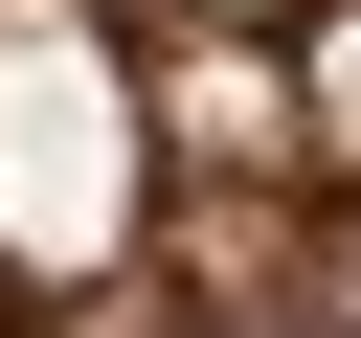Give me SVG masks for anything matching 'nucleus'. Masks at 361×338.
<instances>
[{"instance_id":"1","label":"nucleus","mask_w":361,"mask_h":338,"mask_svg":"<svg viewBox=\"0 0 361 338\" xmlns=\"http://www.w3.org/2000/svg\"><path fill=\"white\" fill-rule=\"evenodd\" d=\"M0 338H361V0H0Z\"/></svg>"}]
</instances>
